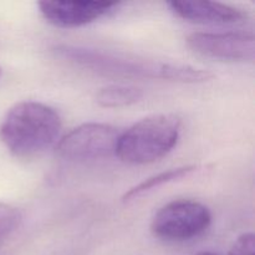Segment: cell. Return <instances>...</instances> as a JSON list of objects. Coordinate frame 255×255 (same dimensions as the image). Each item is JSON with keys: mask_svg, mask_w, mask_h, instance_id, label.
Wrapping results in <instances>:
<instances>
[{"mask_svg": "<svg viewBox=\"0 0 255 255\" xmlns=\"http://www.w3.org/2000/svg\"><path fill=\"white\" fill-rule=\"evenodd\" d=\"M52 52L65 61L104 76L167 80L183 84L206 82L213 77V74L208 70L197 69L189 65L156 61L75 45H56Z\"/></svg>", "mask_w": 255, "mask_h": 255, "instance_id": "cell-1", "label": "cell"}, {"mask_svg": "<svg viewBox=\"0 0 255 255\" xmlns=\"http://www.w3.org/2000/svg\"><path fill=\"white\" fill-rule=\"evenodd\" d=\"M62 121L57 111L42 102L21 101L7 111L0 125V141L20 158L37 156L60 138Z\"/></svg>", "mask_w": 255, "mask_h": 255, "instance_id": "cell-2", "label": "cell"}, {"mask_svg": "<svg viewBox=\"0 0 255 255\" xmlns=\"http://www.w3.org/2000/svg\"><path fill=\"white\" fill-rule=\"evenodd\" d=\"M181 120L174 115H152L120 134L116 156L128 164H149L159 161L177 144Z\"/></svg>", "mask_w": 255, "mask_h": 255, "instance_id": "cell-3", "label": "cell"}, {"mask_svg": "<svg viewBox=\"0 0 255 255\" xmlns=\"http://www.w3.org/2000/svg\"><path fill=\"white\" fill-rule=\"evenodd\" d=\"M212 223L209 209L193 199H177L154 214L151 232L166 242H187L202 236Z\"/></svg>", "mask_w": 255, "mask_h": 255, "instance_id": "cell-4", "label": "cell"}, {"mask_svg": "<svg viewBox=\"0 0 255 255\" xmlns=\"http://www.w3.org/2000/svg\"><path fill=\"white\" fill-rule=\"evenodd\" d=\"M121 132L106 124L89 122L76 127L56 144L57 156L65 161L85 162L116 156Z\"/></svg>", "mask_w": 255, "mask_h": 255, "instance_id": "cell-5", "label": "cell"}, {"mask_svg": "<svg viewBox=\"0 0 255 255\" xmlns=\"http://www.w3.org/2000/svg\"><path fill=\"white\" fill-rule=\"evenodd\" d=\"M186 41L192 51L211 59L231 62L254 60L255 40L249 32H192Z\"/></svg>", "mask_w": 255, "mask_h": 255, "instance_id": "cell-6", "label": "cell"}, {"mask_svg": "<svg viewBox=\"0 0 255 255\" xmlns=\"http://www.w3.org/2000/svg\"><path fill=\"white\" fill-rule=\"evenodd\" d=\"M119 1L105 0H54L39 1L40 12L54 26L71 29L96 21L100 17L117 9Z\"/></svg>", "mask_w": 255, "mask_h": 255, "instance_id": "cell-7", "label": "cell"}, {"mask_svg": "<svg viewBox=\"0 0 255 255\" xmlns=\"http://www.w3.org/2000/svg\"><path fill=\"white\" fill-rule=\"evenodd\" d=\"M169 9L181 19L197 24L227 25L244 21L247 14L242 9L218 1H179L167 2Z\"/></svg>", "mask_w": 255, "mask_h": 255, "instance_id": "cell-8", "label": "cell"}, {"mask_svg": "<svg viewBox=\"0 0 255 255\" xmlns=\"http://www.w3.org/2000/svg\"><path fill=\"white\" fill-rule=\"evenodd\" d=\"M143 91L129 85H109L97 91L96 102L106 109H119L137 104L143 99Z\"/></svg>", "mask_w": 255, "mask_h": 255, "instance_id": "cell-9", "label": "cell"}, {"mask_svg": "<svg viewBox=\"0 0 255 255\" xmlns=\"http://www.w3.org/2000/svg\"><path fill=\"white\" fill-rule=\"evenodd\" d=\"M198 168V166H183L178 167V168H172L168 171L161 172L158 174H154V176L148 177L144 181H142L141 183H138L137 186L132 187L127 193L124 194L122 197V202L124 203H129V202L134 201V199L139 198L141 196H143L147 192L152 191L154 188H158V187L163 186V184L169 183V182L177 181V179H181L183 177H187L188 174H191L192 172H194Z\"/></svg>", "mask_w": 255, "mask_h": 255, "instance_id": "cell-10", "label": "cell"}, {"mask_svg": "<svg viewBox=\"0 0 255 255\" xmlns=\"http://www.w3.org/2000/svg\"><path fill=\"white\" fill-rule=\"evenodd\" d=\"M22 214L15 207L0 203V241L9 237L19 228Z\"/></svg>", "mask_w": 255, "mask_h": 255, "instance_id": "cell-11", "label": "cell"}, {"mask_svg": "<svg viewBox=\"0 0 255 255\" xmlns=\"http://www.w3.org/2000/svg\"><path fill=\"white\" fill-rule=\"evenodd\" d=\"M228 255H255V236L253 233H244L238 237L229 249Z\"/></svg>", "mask_w": 255, "mask_h": 255, "instance_id": "cell-12", "label": "cell"}, {"mask_svg": "<svg viewBox=\"0 0 255 255\" xmlns=\"http://www.w3.org/2000/svg\"><path fill=\"white\" fill-rule=\"evenodd\" d=\"M196 255H217L214 253H212V252H201V253L196 254Z\"/></svg>", "mask_w": 255, "mask_h": 255, "instance_id": "cell-13", "label": "cell"}, {"mask_svg": "<svg viewBox=\"0 0 255 255\" xmlns=\"http://www.w3.org/2000/svg\"><path fill=\"white\" fill-rule=\"evenodd\" d=\"M1 75H2V69L0 67V77H1Z\"/></svg>", "mask_w": 255, "mask_h": 255, "instance_id": "cell-14", "label": "cell"}]
</instances>
